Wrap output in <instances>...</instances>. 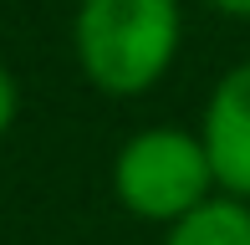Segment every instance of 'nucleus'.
<instances>
[{
    "label": "nucleus",
    "instance_id": "f257e3e1",
    "mask_svg": "<svg viewBox=\"0 0 250 245\" xmlns=\"http://www.w3.org/2000/svg\"><path fill=\"white\" fill-rule=\"evenodd\" d=\"M184 46L179 0H77L72 57L102 97H143L168 77Z\"/></svg>",
    "mask_w": 250,
    "mask_h": 245
},
{
    "label": "nucleus",
    "instance_id": "f03ea898",
    "mask_svg": "<svg viewBox=\"0 0 250 245\" xmlns=\"http://www.w3.org/2000/svg\"><path fill=\"white\" fill-rule=\"evenodd\" d=\"M112 194L133 220L148 225H174L209 194H220L199 128H179V122L138 128L112 153Z\"/></svg>",
    "mask_w": 250,
    "mask_h": 245
},
{
    "label": "nucleus",
    "instance_id": "7ed1b4c3",
    "mask_svg": "<svg viewBox=\"0 0 250 245\" xmlns=\"http://www.w3.org/2000/svg\"><path fill=\"white\" fill-rule=\"evenodd\" d=\"M199 143L209 153V169L220 194H235L250 204V57L235 61L204 97Z\"/></svg>",
    "mask_w": 250,
    "mask_h": 245
},
{
    "label": "nucleus",
    "instance_id": "20e7f679",
    "mask_svg": "<svg viewBox=\"0 0 250 245\" xmlns=\"http://www.w3.org/2000/svg\"><path fill=\"white\" fill-rule=\"evenodd\" d=\"M164 245H250V204L235 194H209L184 220L164 225Z\"/></svg>",
    "mask_w": 250,
    "mask_h": 245
},
{
    "label": "nucleus",
    "instance_id": "39448f33",
    "mask_svg": "<svg viewBox=\"0 0 250 245\" xmlns=\"http://www.w3.org/2000/svg\"><path fill=\"white\" fill-rule=\"evenodd\" d=\"M16 118H21V82H16V72L0 61V138L16 128Z\"/></svg>",
    "mask_w": 250,
    "mask_h": 245
},
{
    "label": "nucleus",
    "instance_id": "423d86ee",
    "mask_svg": "<svg viewBox=\"0 0 250 245\" xmlns=\"http://www.w3.org/2000/svg\"><path fill=\"white\" fill-rule=\"evenodd\" d=\"M214 16H230V20H250V0H204Z\"/></svg>",
    "mask_w": 250,
    "mask_h": 245
}]
</instances>
